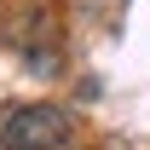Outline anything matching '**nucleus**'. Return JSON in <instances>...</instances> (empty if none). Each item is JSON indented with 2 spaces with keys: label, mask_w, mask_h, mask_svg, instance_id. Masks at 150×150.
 Instances as JSON below:
<instances>
[{
  "label": "nucleus",
  "mask_w": 150,
  "mask_h": 150,
  "mask_svg": "<svg viewBox=\"0 0 150 150\" xmlns=\"http://www.w3.org/2000/svg\"><path fill=\"white\" fill-rule=\"evenodd\" d=\"M69 139V115L58 104H18L0 121V150H58Z\"/></svg>",
  "instance_id": "nucleus-1"
}]
</instances>
